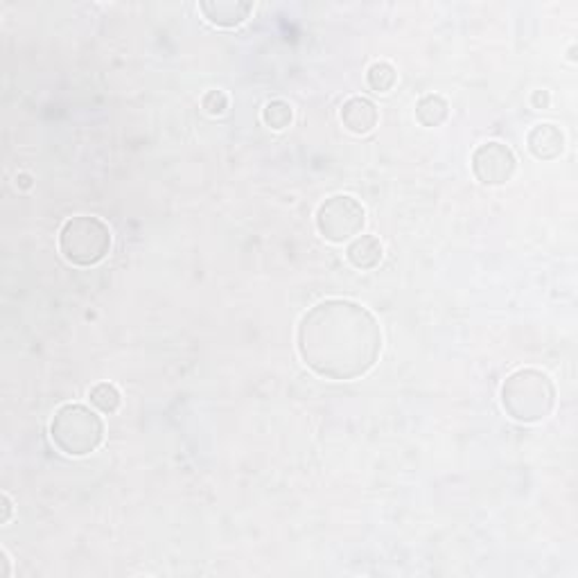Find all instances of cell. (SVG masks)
<instances>
[{"mask_svg": "<svg viewBox=\"0 0 578 578\" xmlns=\"http://www.w3.org/2000/svg\"><path fill=\"white\" fill-rule=\"evenodd\" d=\"M202 104L211 116H222L228 109V95L224 91H208L206 95H203Z\"/></svg>", "mask_w": 578, "mask_h": 578, "instance_id": "obj_15", "label": "cell"}, {"mask_svg": "<svg viewBox=\"0 0 578 578\" xmlns=\"http://www.w3.org/2000/svg\"><path fill=\"white\" fill-rule=\"evenodd\" d=\"M50 439L68 457H87L104 441V423L91 407L68 402L50 420Z\"/></svg>", "mask_w": 578, "mask_h": 578, "instance_id": "obj_3", "label": "cell"}, {"mask_svg": "<svg viewBox=\"0 0 578 578\" xmlns=\"http://www.w3.org/2000/svg\"><path fill=\"white\" fill-rule=\"evenodd\" d=\"M367 82L376 93H389L398 82V72L389 62H376L368 68Z\"/></svg>", "mask_w": 578, "mask_h": 578, "instance_id": "obj_14", "label": "cell"}, {"mask_svg": "<svg viewBox=\"0 0 578 578\" xmlns=\"http://www.w3.org/2000/svg\"><path fill=\"white\" fill-rule=\"evenodd\" d=\"M292 120H294V109L285 100H271L262 109V122L274 131L287 129Z\"/></svg>", "mask_w": 578, "mask_h": 578, "instance_id": "obj_12", "label": "cell"}, {"mask_svg": "<svg viewBox=\"0 0 578 578\" xmlns=\"http://www.w3.org/2000/svg\"><path fill=\"white\" fill-rule=\"evenodd\" d=\"M0 563H3V572H0V576L10 578L12 576V560H10V556H7V551H0Z\"/></svg>", "mask_w": 578, "mask_h": 578, "instance_id": "obj_19", "label": "cell"}, {"mask_svg": "<svg viewBox=\"0 0 578 578\" xmlns=\"http://www.w3.org/2000/svg\"><path fill=\"white\" fill-rule=\"evenodd\" d=\"M531 104H533L535 109H547V106H549V93L535 91L533 95H531Z\"/></svg>", "mask_w": 578, "mask_h": 578, "instance_id": "obj_17", "label": "cell"}, {"mask_svg": "<svg viewBox=\"0 0 578 578\" xmlns=\"http://www.w3.org/2000/svg\"><path fill=\"white\" fill-rule=\"evenodd\" d=\"M199 10L211 25L237 28L249 19V14L253 12V3H246V0H203V3H199Z\"/></svg>", "mask_w": 578, "mask_h": 578, "instance_id": "obj_7", "label": "cell"}, {"mask_svg": "<svg viewBox=\"0 0 578 578\" xmlns=\"http://www.w3.org/2000/svg\"><path fill=\"white\" fill-rule=\"evenodd\" d=\"M526 147L538 161H554L565 152V134L551 122L535 125L526 136Z\"/></svg>", "mask_w": 578, "mask_h": 578, "instance_id": "obj_8", "label": "cell"}, {"mask_svg": "<svg viewBox=\"0 0 578 578\" xmlns=\"http://www.w3.org/2000/svg\"><path fill=\"white\" fill-rule=\"evenodd\" d=\"M342 122L351 134L364 136L376 129L377 109L367 97H351L342 106Z\"/></svg>", "mask_w": 578, "mask_h": 578, "instance_id": "obj_9", "label": "cell"}, {"mask_svg": "<svg viewBox=\"0 0 578 578\" xmlns=\"http://www.w3.org/2000/svg\"><path fill=\"white\" fill-rule=\"evenodd\" d=\"M556 386L538 368H520L501 384V407L517 423H540L554 411Z\"/></svg>", "mask_w": 578, "mask_h": 578, "instance_id": "obj_2", "label": "cell"}, {"mask_svg": "<svg viewBox=\"0 0 578 578\" xmlns=\"http://www.w3.org/2000/svg\"><path fill=\"white\" fill-rule=\"evenodd\" d=\"M367 224V211L359 199L351 194H334L326 199L317 211V228L333 244H343L359 235Z\"/></svg>", "mask_w": 578, "mask_h": 578, "instance_id": "obj_5", "label": "cell"}, {"mask_svg": "<svg viewBox=\"0 0 578 578\" xmlns=\"http://www.w3.org/2000/svg\"><path fill=\"white\" fill-rule=\"evenodd\" d=\"M517 159L508 144L488 140L473 154V174L483 186H504L516 174Z\"/></svg>", "mask_w": 578, "mask_h": 578, "instance_id": "obj_6", "label": "cell"}, {"mask_svg": "<svg viewBox=\"0 0 578 578\" xmlns=\"http://www.w3.org/2000/svg\"><path fill=\"white\" fill-rule=\"evenodd\" d=\"M296 348L305 367L328 380H357L376 367L382 330L371 310L355 301L328 299L303 314Z\"/></svg>", "mask_w": 578, "mask_h": 578, "instance_id": "obj_1", "label": "cell"}, {"mask_svg": "<svg viewBox=\"0 0 578 578\" xmlns=\"http://www.w3.org/2000/svg\"><path fill=\"white\" fill-rule=\"evenodd\" d=\"M59 251L70 265L93 267L111 251V231L100 217H70L59 231Z\"/></svg>", "mask_w": 578, "mask_h": 578, "instance_id": "obj_4", "label": "cell"}, {"mask_svg": "<svg viewBox=\"0 0 578 578\" xmlns=\"http://www.w3.org/2000/svg\"><path fill=\"white\" fill-rule=\"evenodd\" d=\"M16 186H19L21 190H29L34 186V178H32V174H28V172H21L19 177H16Z\"/></svg>", "mask_w": 578, "mask_h": 578, "instance_id": "obj_18", "label": "cell"}, {"mask_svg": "<svg viewBox=\"0 0 578 578\" xmlns=\"http://www.w3.org/2000/svg\"><path fill=\"white\" fill-rule=\"evenodd\" d=\"M0 501H3V517H0V522H3V524H10L12 516H14V501H12V497L7 495V492H3Z\"/></svg>", "mask_w": 578, "mask_h": 578, "instance_id": "obj_16", "label": "cell"}, {"mask_svg": "<svg viewBox=\"0 0 578 578\" xmlns=\"http://www.w3.org/2000/svg\"><path fill=\"white\" fill-rule=\"evenodd\" d=\"M88 398H91V405L95 407V409H100L102 414H116L122 402L120 391L113 384H109V382H100V384L93 386Z\"/></svg>", "mask_w": 578, "mask_h": 578, "instance_id": "obj_13", "label": "cell"}, {"mask_svg": "<svg viewBox=\"0 0 578 578\" xmlns=\"http://www.w3.org/2000/svg\"><path fill=\"white\" fill-rule=\"evenodd\" d=\"M382 244L376 235H359L351 242L346 256L351 260L352 267L357 269H376L382 262Z\"/></svg>", "mask_w": 578, "mask_h": 578, "instance_id": "obj_10", "label": "cell"}, {"mask_svg": "<svg viewBox=\"0 0 578 578\" xmlns=\"http://www.w3.org/2000/svg\"><path fill=\"white\" fill-rule=\"evenodd\" d=\"M450 116V104L441 95H423L416 102V120L423 127H441Z\"/></svg>", "mask_w": 578, "mask_h": 578, "instance_id": "obj_11", "label": "cell"}]
</instances>
